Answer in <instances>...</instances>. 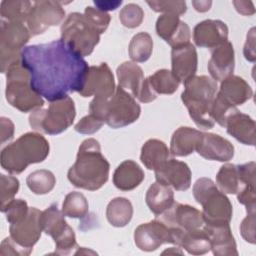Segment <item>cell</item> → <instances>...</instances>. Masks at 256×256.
<instances>
[{
    "label": "cell",
    "instance_id": "16",
    "mask_svg": "<svg viewBox=\"0 0 256 256\" xmlns=\"http://www.w3.org/2000/svg\"><path fill=\"white\" fill-rule=\"evenodd\" d=\"M134 242L140 250L151 252L162 244H172L171 230L163 221L155 219L143 223L135 229Z\"/></svg>",
    "mask_w": 256,
    "mask_h": 256
},
{
    "label": "cell",
    "instance_id": "20",
    "mask_svg": "<svg viewBox=\"0 0 256 256\" xmlns=\"http://www.w3.org/2000/svg\"><path fill=\"white\" fill-rule=\"evenodd\" d=\"M171 63L172 73L183 84L195 76L198 57L194 45L189 42L184 45L173 47L171 51Z\"/></svg>",
    "mask_w": 256,
    "mask_h": 256
},
{
    "label": "cell",
    "instance_id": "33",
    "mask_svg": "<svg viewBox=\"0 0 256 256\" xmlns=\"http://www.w3.org/2000/svg\"><path fill=\"white\" fill-rule=\"evenodd\" d=\"M32 8V2L26 0H4L0 4V14L9 22L24 23Z\"/></svg>",
    "mask_w": 256,
    "mask_h": 256
},
{
    "label": "cell",
    "instance_id": "9",
    "mask_svg": "<svg viewBox=\"0 0 256 256\" xmlns=\"http://www.w3.org/2000/svg\"><path fill=\"white\" fill-rule=\"evenodd\" d=\"M101 33L84 14L70 13L61 26V40L82 57L90 55L99 43Z\"/></svg>",
    "mask_w": 256,
    "mask_h": 256
},
{
    "label": "cell",
    "instance_id": "29",
    "mask_svg": "<svg viewBox=\"0 0 256 256\" xmlns=\"http://www.w3.org/2000/svg\"><path fill=\"white\" fill-rule=\"evenodd\" d=\"M144 178V171L135 161L125 160L114 171L113 183L116 188L129 191L138 187Z\"/></svg>",
    "mask_w": 256,
    "mask_h": 256
},
{
    "label": "cell",
    "instance_id": "18",
    "mask_svg": "<svg viewBox=\"0 0 256 256\" xmlns=\"http://www.w3.org/2000/svg\"><path fill=\"white\" fill-rule=\"evenodd\" d=\"M157 182L172 186L177 191H185L191 186V170L189 166L176 159H168L154 170Z\"/></svg>",
    "mask_w": 256,
    "mask_h": 256
},
{
    "label": "cell",
    "instance_id": "27",
    "mask_svg": "<svg viewBox=\"0 0 256 256\" xmlns=\"http://www.w3.org/2000/svg\"><path fill=\"white\" fill-rule=\"evenodd\" d=\"M217 94L236 107L237 105H242L251 99L253 91L250 85L243 78L232 74L221 81L220 89Z\"/></svg>",
    "mask_w": 256,
    "mask_h": 256
},
{
    "label": "cell",
    "instance_id": "26",
    "mask_svg": "<svg viewBox=\"0 0 256 256\" xmlns=\"http://www.w3.org/2000/svg\"><path fill=\"white\" fill-rule=\"evenodd\" d=\"M224 127H226L228 134L242 144L250 146L255 145V121L247 114L241 113L239 110L234 112L228 117Z\"/></svg>",
    "mask_w": 256,
    "mask_h": 256
},
{
    "label": "cell",
    "instance_id": "44",
    "mask_svg": "<svg viewBox=\"0 0 256 256\" xmlns=\"http://www.w3.org/2000/svg\"><path fill=\"white\" fill-rule=\"evenodd\" d=\"M84 15L99 30V32L101 34L104 33L109 26L111 18L107 12L101 11V10L91 7V6H87L85 8Z\"/></svg>",
    "mask_w": 256,
    "mask_h": 256
},
{
    "label": "cell",
    "instance_id": "6",
    "mask_svg": "<svg viewBox=\"0 0 256 256\" xmlns=\"http://www.w3.org/2000/svg\"><path fill=\"white\" fill-rule=\"evenodd\" d=\"M193 196L202 206L204 224L216 226L229 224L232 218V204L209 178L198 179L193 186Z\"/></svg>",
    "mask_w": 256,
    "mask_h": 256
},
{
    "label": "cell",
    "instance_id": "14",
    "mask_svg": "<svg viewBox=\"0 0 256 256\" xmlns=\"http://www.w3.org/2000/svg\"><path fill=\"white\" fill-rule=\"evenodd\" d=\"M116 87L111 69L107 63L90 66L86 75L85 84L79 94L82 97L94 96L96 99L108 100L115 93Z\"/></svg>",
    "mask_w": 256,
    "mask_h": 256
},
{
    "label": "cell",
    "instance_id": "23",
    "mask_svg": "<svg viewBox=\"0 0 256 256\" xmlns=\"http://www.w3.org/2000/svg\"><path fill=\"white\" fill-rule=\"evenodd\" d=\"M234 65L235 56L231 42L226 41L212 49L211 58L208 62V71L213 80L222 81L232 75Z\"/></svg>",
    "mask_w": 256,
    "mask_h": 256
},
{
    "label": "cell",
    "instance_id": "49",
    "mask_svg": "<svg viewBox=\"0 0 256 256\" xmlns=\"http://www.w3.org/2000/svg\"><path fill=\"white\" fill-rule=\"evenodd\" d=\"M0 130H1V143L4 144L13 138L14 135V124L6 117H1L0 119Z\"/></svg>",
    "mask_w": 256,
    "mask_h": 256
},
{
    "label": "cell",
    "instance_id": "2",
    "mask_svg": "<svg viewBox=\"0 0 256 256\" xmlns=\"http://www.w3.org/2000/svg\"><path fill=\"white\" fill-rule=\"evenodd\" d=\"M110 164L102 155L99 142L88 138L79 146L76 161L68 170L67 177L73 186L95 191L107 182Z\"/></svg>",
    "mask_w": 256,
    "mask_h": 256
},
{
    "label": "cell",
    "instance_id": "34",
    "mask_svg": "<svg viewBox=\"0 0 256 256\" xmlns=\"http://www.w3.org/2000/svg\"><path fill=\"white\" fill-rule=\"evenodd\" d=\"M151 89L156 94H173L179 87L180 81L167 69H160L147 78Z\"/></svg>",
    "mask_w": 256,
    "mask_h": 256
},
{
    "label": "cell",
    "instance_id": "1",
    "mask_svg": "<svg viewBox=\"0 0 256 256\" xmlns=\"http://www.w3.org/2000/svg\"><path fill=\"white\" fill-rule=\"evenodd\" d=\"M21 63L32 89L50 102L79 93L89 69L83 57L61 39L24 47Z\"/></svg>",
    "mask_w": 256,
    "mask_h": 256
},
{
    "label": "cell",
    "instance_id": "47",
    "mask_svg": "<svg viewBox=\"0 0 256 256\" xmlns=\"http://www.w3.org/2000/svg\"><path fill=\"white\" fill-rule=\"evenodd\" d=\"M30 253L28 251H26L25 249H23L22 247H20L17 243H15L11 237L5 238L2 242H1V246H0V255L4 256V255H29Z\"/></svg>",
    "mask_w": 256,
    "mask_h": 256
},
{
    "label": "cell",
    "instance_id": "48",
    "mask_svg": "<svg viewBox=\"0 0 256 256\" xmlns=\"http://www.w3.org/2000/svg\"><path fill=\"white\" fill-rule=\"evenodd\" d=\"M243 53L245 58L250 61L254 62L256 60V53H255V28H251L247 34L246 42L244 45Z\"/></svg>",
    "mask_w": 256,
    "mask_h": 256
},
{
    "label": "cell",
    "instance_id": "39",
    "mask_svg": "<svg viewBox=\"0 0 256 256\" xmlns=\"http://www.w3.org/2000/svg\"><path fill=\"white\" fill-rule=\"evenodd\" d=\"M236 111H238V109L235 106L231 105L221 96L216 94L211 106L210 115L214 122H217L220 126L224 127L228 117Z\"/></svg>",
    "mask_w": 256,
    "mask_h": 256
},
{
    "label": "cell",
    "instance_id": "22",
    "mask_svg": "<svg viewBox=\"0 0 256 256\" xmlns=\"http://www.w3.org/2000/svg\"><path fill=\"white\" fill-rule=\"evenodd\" d=\"M205 159L227 162L234 156V146L230 141L213 133L202 134V140L196 149Z\"/></svg>",
    "mask_w": 256,
    "mask_h": 256
},
{
    "label": "cell",
    "instance_id": "35",
    "mask_svg": "<svg viewBox=\"0 0 256 256\" xmlns=\"http://www.w3.org/2000/svg\"><path fill=\"white\" fill-rule=\"evenodd\" d=\"M129 56L134 62L147 61L153 51V40L146 32H140L133 36L129 44Z\"/></svg>",
    "mask_w": 256,
    "mask_h": 256
},
{
    "label": "cell",
    "instance_id": "12",
    "mask_svg": "<svg viewBox=\"0 0 256 256\" xmlns=\"http://www.w3.org/2000/svg\"><path fill=\"white\" fill-rule=\"evenodd\" d=\"M64 16L65 11L61 2L52 0L34 1L26 24L31 36H36L45 32L49 27L60 24Z\"/></svg>",
    "mask_w": 256,
    "mask_h": 256
},
{
    "label": "cell",
    "instance_id": "24",
    "mask_svg": "<svg viewBox=\"0 0 256 256\" xmlns=\"http://www.w3.org/2000/svg\"><path fill=\"white\" fill-rule=\"evenodd\" d=\"M169 228L172 234V244L184 248L189 254L202 255L211 250L209 236L203 227L191 231Z\"/></svg>",
    "mask_w": 256,
    "mask_h": 256
},
{
    "label": "cell",
    "instance_id": "53",
    "mask_svg": "<svg viewBox=\"0 0 256 256\" xmlns=\"http://www.w3.org/2000/svg\"><path fill=\"white\" fill-rule=\"evenodd\" d=\"M166 253H168V254H170V253H179V254H182V251L181 250H179V248H174V247H172V248H170V249H168V250H165L164 252H163V254H166Z\"/></svg>",
    "mask_w": 256,
    "mask_h": 256
},
{
    "label": "cell",
    "instance_id": "45",
    "mask_svg": "<svg viewBox=\"0 0 256 256\" xmlns=\"http://www.w3.org/2000/svg\"><path fill=\"white\" fill-rule=\"evenodd\" d=\"M104 124V121L98 118L97 116L89 113L88 115L84 116L74 127V129L81 134H93L97 132L102 125Z\"/></svg>",
    "mask_w": 256,
    "mask_h": 256
},
{
    "label": "cell",
    "instance_id": "7",
    "mask_svg": "<svg viewBox=\"0 0 256 256\" xmlns=\"http://www.w3.org/2000/svg\"><path fill=\"white\" fill-rule=\"evenodd\" d=\"M5 95L8 103L21 112H30L43 107L44 100L30 85L28 71L21 59L12 64L6 71Z\"/></svg>",
    "mask_w": 256,
    "mask_h": 256
},
{
    "label": "cell",
    "instance_id": "3",
    "mask_svg": "<svg viewBox=\"0 0 256 256\" xmlns=\"http://www.w3.org/2000/svg\"><path fill=\"white\" fill-rule=\"evenodd\" d=\"M49 149L48 141L41 134L25 133L2 149L1 166L11 174H20L28 165L44 161L49 154Z\"/></svg>",
    "mask_w": 256,
    "mask_h": 256
},
{
    "label": "cell",
    "instance_id": "52",
    "mask_svg": "<svg viewBox=\"0 0 256 256\" xmlns=\"http://www.w3.org/2000/svg\"><path fill=\"white\" fill-rule=\"evenodd\" d=\"M192 5L194 6L195 10L198 12H206L210 9L212 2L211 1H192Z\"/></svg>",
    "mask_w": 256,
    "mask_h": 256
},
{
    "label": "cell",
    "instance_id": "5",
    "mask_svg": "<svg viewBox=\"0 0 256 256\" xmlns=\"http://www.w3.org/2000/svg\"><path fill=\"white\" fill-rule=\"evenodd\" d=\"M89 111L109 127L116 129L134 123L140 116L141 108L133 96L118 86L114 95L108 100L93 98Z\"/></svg>",
    "mask_w": 256,
    "mask_h": 256
},
{
    "label": "cell",
    "instance_id": "37",
    "mask_svg": "<svg viewBox=\"0 0 256 256\" xmlns=\"http://www.w3.org/2000/svg\"><path fill=\"white\" fill-rule=\"evenodd\" d=\"M216 183L223 193L237 194L240 189L237 166L230 163L223 165L216 175Z\"/></svg>",
    "mask_w": 256,
    "mask_h": 256
},
{
    "label": "cell",
    "instance_id": "13",
    "mask_svg": "<svg viewBox=\"0 0 256 256\" xmlns=\"http://www.w3.org/2000/svg\"><path fill=\"white\" fill-rule=\"evenodd\" d=\"M119 86L129 90L133 97L142 103H149L156 99L157 94L151 89L147 79L144 78L143 70L135 62L126 61L116 71Z\"/></svg>",
    "mask_w": 256,
    "mask_h": 256
},
{
    "label": "cell",
    "instance_id": "38",
    "mask_svg": "<svg viewBox=\"0 0 256 256\" xmlns=\"http://www.w3.org/2000/svg\"><path fill=\"white\" fill-rule=\"evenodd\" d=\"M88 201L80 192H70L66 195L63 204L62 212L70 218H84L88 213Z\"/></svg>",
    "mask_w": 256,
    "mask_h": 256
},
{
    "label": "cell",
    "instance_id": "32",
    "mask_svg": "<svg viewBox=\"0 0 256 256\" xmlns=\"http://www.w3.org/2000/svg\"><path fill=\"white\" fill-rule=\"evenodd\" d=\"M133 207L131 202L124 197L112 199L106 208L108 222L114 227H124L132 219Z\"/></svg>",
    "mask_w": 256,
    "mask_h": 256
},
{
    "label": "cell",
    "instance_id": "19",
    "mask_svg": "<svg viewBox=\"0 0 256 256\" xmlns=\"http://www.w3.org/2000/svg\"><path fill=\"white\" fill-rule=\"evenodd\" d=\"M156 33L172 48L189 43V26L174 14H162L156 21Z\"/></svg>",
    "mask_w": 256,
    "mask_h": 256
},
{
    "label": "cell",
    "instance_id": "28",
    "mask_svg": "<svg viewBox=\"0 0 256 256\" xmlns=\"http://www.w3.org/2000/svg\"><path fill=\"white\" fill-rule=\"evenodd\" d=\"M203 132L190 128L179 127L172 135L170 152L173 156L183 157L193 153L202 140Z\"/></svg>",
    "mask_w": 256,
    "mask_h": 256
},
{
    "label": "cell",
    "instance_id": "40",
    "mask_svg": "<svg viewBox=\"0 0 256 256\" xmlns=\"http://www.w3.org/2000/svg\"><path fill=\"white\" fill-rule=\"evenodd\" d=\"M143 18H144L143 9L135 3H129L125 5L119 13V19L122 25L127 28L138 27L142 23Z\"/></svg>",
    "mask_w": 256,
    "mask_h": 256
},
{
    "label": "cell",
    "instance_id": "30",
    "mask_svg": "<svg viewBox=\"0 0 256 256\" xmlns=\"http://www.w3.org/2000/svg\"><path fill=\"white\" fill-rule=\"evenodd\" d=\"M145 201L150 211L155 215H161L175 202L174 193L170 186L159 182L153 183L146 192Z\"/></svg>",
    "mask_w": 256,
    "mask_h": 256
},
{
    "label": "cell",
    "instance_id": "25",
    "mask_svg": "<svg viewBox=\"0 0 256 256\" xmlns=\"http://www.w3.org/2000/svg\"><path fill=\"white\" fill-rule=\"evenodd\" d=\"M203 229L209 236L211 250L216 256H237V246L232 235L230 225H203Z\"/></svg>",
    "mask_w": 256,
    "mask_h": 256
},
{
    "label": "cell",
    "instance_id": "43",
    "mask_svg": "<svg viewBox=\"0 0 256 256\" xmlns=\"http://www.w3.org/2000/svg\"><path fill=\"white\" fill-rule=\"evenodd\" d=\"M29 209L30 208L28 207L26 201L22 199H13L1 211L5 213L6 220L12 224L23 220L27 216Z\"/></svg>",
    "mask_w": 256,
    "mask_h": 256
},
{
    "label": "cell",
    "instance_id": "36",
    "mask_svg": "<svg viewBox=\"0 0 256 256\" xmlns=\"http://www.w3.org/2000/svg\"><path fill=\"white\" fill-rule=\"evenodd\" d=\"M26 183L34 194L43 195L49 193L54 188L56 178L51 171L41 169L30 173L26 179Z\"/></svg>",
    "mask_w": 256,
    "mask_h": 256
},
{
    "label": "cell",
    "instance_id": "4",
    "mask_svg": "<svg viewBox=\"0 0 256 256\" xmlns=\"http://www.w3.org/2000/svg\"><path fill=\"white\" fill-rule=\"evenodd\" d=\"M184 87L181 100L194 123L202 129L212 128L215 122L211 118L210 110L216 96V81L205 75H195L184 83Z\"/></svg>",
    "mask_w": 256,
    "mask_h": 256
},
{
    "label": "cell",
    "instance_id": "46",
    "mask_svg": "<svg viewBox=\"0 0 256 256\" xmlns=\"http://www.w3.org/2000/svg\"><path fill=\"white\" fill-rule=\"evenodd\" d=\"M255 212H247L240 224V232L245 241L255 244Z\"/></svg>",
    "mask_w": 256,
    "mask_h": 256
},
{
    "label": "cell",
    "instance_id": "15",
    "mask_svg": "<svg viewBox=\"0 0 256 256\" xmlns=\"http://www.w3.org/2000/svg\"><path fill=\"white\" fill-rule=\"evenodd\" d=\"M41 212L37 208H30L27 216L17 223L10 224L9 232L12 240L20 247L32 252L33 246L37 243L41 236L42 228L40 225Z\"/></svg>",
    "mask_w": 256,
    "mask_h": 256
},
{
    "label": "cell",
    "instance_id": "31",
    "mask_svg": "<svg viewBox=\"0 0 256 256\" xmlns=\"http://www.w3.org/2000/svg\"><path fill=\"white\" fill-rule=\"evenodd\" d=\"M169 152L170 150L163 141L149 139L141 148L140 160L147 169L155 170L169 159Z\"/></svg>",
    "mask_w": 256,
    "mask_h": 256
},
{
    "label": "cell",
    "instance_id": "17",
    "mask_svg": "<svg viewBox=\"0 0 256 256\" xmlns=\"http://www.w3.org/2000/svg\"><path fill=\"white\" fill-rule=\"evenodd\" d=\"M161 221L168 227L183 231H191L202 228L204 220L202 212L193 206L174 202L173 205L161 214Z\"/></svg>",
    "mask_w": 256,
    "mask_h": 256
},
{
    "label": "cell",
    "instance_id": "42",
    "mask_svg": "<svg viewBox=\"0 0 256 256\" xmlns=\"http://www.w3.org/2000/svg\"><path fill=\"white\" fill-rule=\"evenodd\" d=\"M0 200H1V210L6 207V205L14 199V196L19 190V180L14 176H8L1 174L0 176Z\"/></svg>",
    "mask_w": 256,
    "mask_h": 256
},
{
    "label": "cell",
    "instance_id": "10",
    "mask_svg": "<svg viewBox=\"0 0 256 256\" xmlns=\"http://www.w3.org/2000/svg\"><path fill=\"white\" fill-rule=\"evenodd\" d=\"M64 216L63 212L58 209L57 204H52L40 215L42 231L50 235L55 242V252L53 254L68 255L73 249L78 248L75 233Z\"/></svg>",
    "mask_w": 256,
    "mask_h": 256
},
{
    "label": "cell",
    "instance_id": "50",
    "mask_svg": "<svg viewBox=\"0 0 256 256\" xmlns=\"http://www.w3.org/2000/svg\"><path fill=\"white\" fill-rule=\"evenodd\" d=\"M233 5L237 12L242 15L250 16L255 13V8L251 1H233Z\"/></svg>",
    "mask_w": 256,
    "mask_h": 256
},
{
    "label": "cell",
    "instance_id": "41",
    "mask_svg": "<svg viewBox=\"0 0 256 256\" xmlns=\"http://www.w3.org/2000/svg\"><path fill=\"white\" fill-rule=\"evenodd\" d=\"M150 8L155 12H161L164 14L182 15L186 12L187 6L185 1L180 0H160V1H146Z\"/></svg>",
    "mask_w": 256,
    "mask_h": 256
},
{
    "label": "cell",
    "instance_id": "21",
    "mask_svg": "<svg viewBox=\"0 0 256 256\" xmlns=\"http://www.w3.org/2000/svg\"><path fill=\"white\" fill-rule=\"evenodd\" d=\"M193 40L198 47L214 49L228 41V27L221 20H204L194 27Z\"/></svg>",
    "mask_w": 256,
    "mask_h": 256
},
{
    "label": "cell",
    "instance_id": "8",
    "mask_svg": "<svg viewBox=\"0 0 256 256\" xmlns=\"http://www.w3.org/2000/svg\"><path fill=\"white\" fill-rule=\"evenodd\" d=\"M75 116L74 101L71 97L67 96L51 102L48 108H38L32 111L29 116V124L37 132L56 135L70 127Z\"/></svg>",
    "mask_w": 256,
    "mask_h": 256
},
{
    "label": "cell",
    "instance_id": "11",
    "mask_svg": "<svg viewBox=\"0 0 256 256\" xmlns=\"http://www.w3.org/2000/svg\"><path fill=\"white\" fill-rule=\"evenodd\" d=\"M31 37V33L20 22L2 21L0 27V64L1 72L21 59V51Z\"/></svg>",
    "mask_w": 256,
    "mask_h": 256
},
{
    "label": "cell",
    "instance_id": "51",
    "mask_svg": "<svg viewBox=\"0 0 256 256\" xmlns=\"http://www.w3.org/2000/svg\"><path fill=\"white\" fill-rule=\"evenodd\" d=\"M94 4L96 6L97 9L101 10V11H110V10H115L116 8H118L121 4L122 1L121 0H102V1H94Z\"/></svg>",
    "mask_w": 256,
    "mask_h": 256
}]
</instances>
